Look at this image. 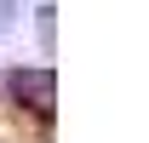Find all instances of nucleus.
Listing matches in <instances>:
<instances>
[{
    "label": "nucleus",
    "instance_id": "nucleus-2",
    "mask_svg": "<svg viewBox=\"0 0 149 143\" xmlns=\"http://www.w3.org/2000/svg\"><path fill=\"white\" fill-rule=\"evenodd\" d=\"M12 12H17V0H0V35L12 29Z\"/></svg>",
    "mask_w": 149,
    "mask_h": 143
},
{
    "label": "nucleus",
    "instance_id": "nucleus-1",
    "mask_svg": "<svg viewBox=\"0 0 149 143\" xmlns=\"http://www.w3.org/2000/svg\"><path fill=\"white\" fill-rule=\"evenodd\" d=\"M12 92H17V103L29 97V109H40V115H52V74L46 69H29V74H12Z\"/></svg>",
    "mask_w": 149,
    "mask_h": 143
}]
</instances>
